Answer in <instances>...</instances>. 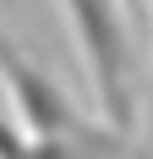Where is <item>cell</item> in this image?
I'll list each match as a JSON object with an SVG mask.
<instances>
[{
    "label": "cell",
    "mask_w": 153,
    "mask_h": 159,
    "mask_svg": "<svg viewBox=\"0 0 153 159\" xmlns=\"http://www.w3.org/2000/svg\"><path fill=\"white\" fill-rule=\"evenodd\" d=\"M148 6H153V0H148Z\"/></svg>",
    "instance_id": "obj_5"
},
{
    "label": "cell",
    "mask_w": 153,
    "mask_h": 159,
    "mask_svg": "<svg viewBox=\"0 0 153 159\" xmlns=\"http://www.w3.org/2000/svg\"><path fill=\"white\" fill-rule=\"evenodd\" d=\"M148 137H153V77H148Z\"/></svg>",
    "instance_id": "obj_4"
},
{
    "label": "cell",
    "mask_w": 153,
    "mask_h": 159,
    "mask_svg": "<svg viewBox=\"0 0 153 159\" xmlns=\"http://www.w3.org/2000/svg\"><path fill=\"white\" fill-rule=\"evenodd\" d=\"M0 93L11 99V121L28 137H66V132L82 126V115L71 110V99L60 93V82L44 77L6 33H0Z\"/></svg>",
    "instance_id": "obj_2"
},
{
    "label": "cell",
    "mask_w": 153,
    "mask_h": 159,
    "mask_svg": "<svg viewBox=\"0 0 153 159\" xmlns=\"http://www.w3.org/2000/svg\"><path fill=\"white\" fill-rule=\"evenodd\" d=\"M0 159H33V137H22L6 104H0Z\"/></svg>",
    "instance_id": "obj_3"
},
{
    "label": "cell",
    "mask_w": 153,
    "mask_h": 159,
    "mask_svg": "<svg viewBox=\"0 0 153 159\" xmlns=\"http://www.w3.org/2000/svg\"><path fill=\"white\" fill-rule=\"evenodd\" d=\"M60 6H66V22L76 33L88 82L98 93V115L115 132H131L137 99H131V44H126L120 0H60Z\"/></svg>",
    "instance_id": "obj_1"
}]
</instances>
